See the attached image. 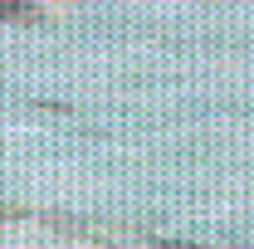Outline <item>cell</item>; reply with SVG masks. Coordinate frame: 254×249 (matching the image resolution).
Masks as SVG:
<instances>
[{
    "instance_id": "obj_1",
    "label": "cell",
    "mask_w": 254,
    "mask_h": 249,
    "mask_svg": "<svg viewBox=\"0 0 254 249\" xmlns=\"http://www.w3.org/2000/svg\"><path fill=\"white\" fill-rule=\"evenodd\" d=\"M0 20H20V25H39L44 15L34 10L30 0H0Z\"/></svg>"
},
{
    "instance_id": "obj_2",
    "label": "cell",
    "mask_w": 254,
    "mask_h": 249,
    "mask_svg": "<svg viewBox=\"0 0 254 249\" xmlns=\"http://www.w3.org/2000/svg\"><path fill=\"white\" fill-rule=\"evenodd\" d=\"M137 249H215V245H190V240H157V235H147V240H132Z\"/></svg>"
},
{
    "instance_id": "obj_3",
    "label": "cell",
    "mask_w": 254,
    "mask_h": 249,
    "mask_svg": "<svg viewBox=\"0 0 254 249\" xmlns=\"http://www.w3.org/2000/svg\"><path fill=\"white\" fill-rule=\"evenodd\" d=\"M20 215H25L20 205H0V220H20Z\"/></svg>"
}]
</instances>
